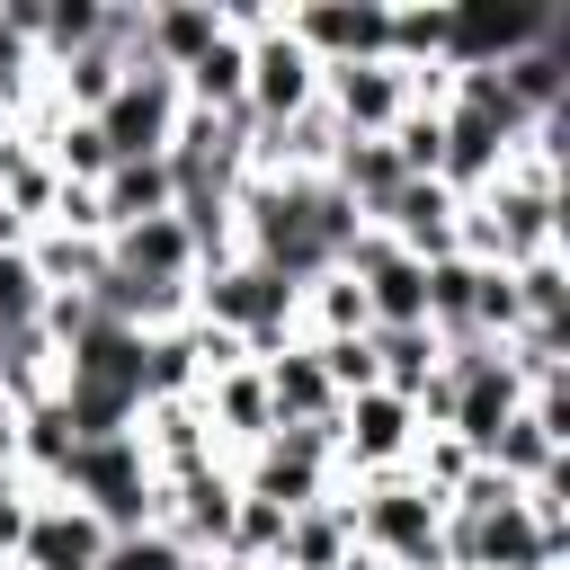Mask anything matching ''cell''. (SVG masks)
Here are the masks:
<instances>
[{
    "label": "cell",
    "mask_w": 570,
    "mask_h": 570,
    "mask_svg": "<svg viewBox=\"0 0 570 570\" xmlns=\"http://www.w3.org/2000/svg\"><path fill=\"white\" fill-rule=\"evenodd\" d=\"M543 570H570V561H543Z\"/></svg>",
    "instance_id": "cell-32"
},
{
    "label": "cell",
    "mask_w": 570,
    "mask_h": 570,
    "mask_svg": "<svg viewBox=\"0 0 570 570\" xmlns=\"http://www.w3.org/2000/svg\"><path fill=\"white\" fill-rule=\"evenodd\" d=\"M285 36L338 71V62H383V36H392V0H285Z\"/></svg>",
    "instance_id": "cell-4"
},
{
    "label": "cell",
    "mask_w": 570,
    "mask_h": 570,
    "mask_svg": "<svg viewBox=\"0 0 570 570\" xmlns=\"http://www.w3.org/2000/svg\"><path fill=\"white\" fill-rule=\"evenodd\" d=\"M321 107L338 116V134H392L410 107V80H401V62H338V71H321Z\"/></svg>",
    "instance_id": "cell-10"
},
{
    "label": "cell",
    "mask_w": 570,
    "mask_h": 570,
    "mask_svg": "<svg viewBox=\"0 0 570 570\" xmlns=\"http://www.w3.org/2000/svg\"><path fill=\"white\" fill-rule=\"evenodd\" d=\"M454 214H463V196H445L436 178H401L392 187V205L374 214V232L401 249V258H454Z\"/></svg>",
    "instance_id": "cell-11"
},
{
    "label": "cell",
    "mask_w": 570,
    "mask_h": 570,
    "mask_svg": "<svg viewBox=\"0 0 570 570\" xmlns=\"http://www.w3.org/2000/svg\"><path fill=\"white\" fill-rule=\"evenodd\" d=\"M98 561H107V525L89 508H71V499H36L27 543H18L9 570H98Z\"/></svg>",
    "instance_id": "cell-14"
},
{
    "label": "cell",
    "mask_w": 570,
    "mask_h": 570,
    "mask_svg": "<svg viewBox=\"0 0 570 570\" xmlns=\"http://www.w3.org/2000/svg\"><path fill=\"white\" fill-rule=\"evenodd\" d=\"M347 561H356V499H347V481H330V499L285 517L276 570H347Z\"/></svg>",
    "instance_id": "cell-13"
},
{
    "label": "cell",
    "mask_w": 570,
    "mask_h": 570,
    "mask_svg": "<svg viewBox=\"0 0 570 570\" xmlns=\"http://www.w3.org/2000/svg\"><path fill=\"white\" fill-rule=\"evenodd\" d=\"M321 98V62L285 36V18L267 27V36H249V125H285V116H303Z\"/></svg>",
    "instance_id": "cell-9"
},
{
    "label": "cell",
    "mask_w": 570,
    "mask_h": 570,
    "mask_svg": "<svg viewBox=\"0 0 570 570\" xmlns=\"http://www.w3.org/2000/svg\"><path fill=\"white\" fill-rule=\"evenodd\" d=\"M0 249H27V223H18L9 205H0Z\"/></svg>",
    "instance_id": "cell-30"
},
{
    "label": "cell",
    "mask_w": 570,
    "mask_h": 570,
    "mask_svg": "<svg viewBox=\"0 0 570 570\" xmlns=\"http://www.w3.org/2000/svg\"><path fill=\"white\" fill-rule=\"evenodd\" d=\"M134 445H142L151 481H187V472L223 463V445H214V428H205V410H196V401H142Z\"/></svg>",
    "instance_id": "cell-12"
},
{
    "label": "cell",
    "mask_w": 570,
    "mask_h": 570,
    "mask_svg": "<svg viewBox=\"0 0 570 570\" xmlns=\"http://www.w3.org/2000/svg\"><path fill=\"white\" fill-rule=\"evenodd\" d=\"M365 347H374V383L383 392H401V401H419V383L436 374V330L419 321V330H365Z\"/></svg>",
    "instance_id": "cell-21"
},
{
    "label": "cell",
    "mask_w": 570,
    "mask_h": 570,
    "mask_svg": "<svg viewBox=\"0 0 570 570\" xmlns=\"http://www.w3.org/2000/svg\"><path fill=\"white\" fill-rule=\"evenodd\" d=\"M223 45V0H142V62L151 71H187Z\"/></svg>",
    "instance_id": "cell-15"
},
{
    "label": "cell",
    "mask_w": 570,
    "mask_h": 570,
    "mask_svg": "<svg viewBox=\"0 0 570 570\" xmlns=\"http://www.w3.org/2000/svg\"><path fill=\"white\" fill-rule=\"evenodd\" d=\"M258 383H267V410H276V428H330V419H338V392H330V374H321L312 338L276 347V356L258 365Z\"/></svg>",
    "instance_id": "cell-18"
},
{
    "label": "cell",
    "mask_w": 570,
    "mask_h": 570,
    "mask_svg": "<svg viewBox=\"0 0 570 570\" xmlns=\"http://www.w3.org/2000/svg\"><path fill=\"white\" fill-rule=\"evenodd\" d=\"M196 321L232 330L249 365H267L276 347L303 338V330H294V285H285L276 267H258V258H223V267H205V276H196Z\"/></svg>",
    "instance_id": "cell-2"
},
{
    "label": "cell",
    "mask_w": 570,
    "mask_h": 570,
    "mask_svg": "<svg viewBox=\"0 0 570 570\" xmlns=\"http://www.w3.org/2000/svg\"><path fill=\"white\" fill-rule=\"evenodd\" d=\"M45 499L89 508L107 534H142V525L160 517V481H151V463H142L134 436H89V445H71V463H62V481H53Z\"/></svg>",
    "instance_id": "cell-3"
},
{
    "label": "cell",
    "mask_w": 570,
    "mask_h": 570,
    "mask_svg": "<svg viewBox=\"0 0 570 570\" xmlns=\"http://www.w3.org/2000/svg\"><path fill=\"white\" fill-rule=\"evenodd\" d=\"M276 543H285V508L240 490V508H232V534H223V561H240V570H276Z\"/></svg>",
    "instance_id": "cell-25"
},
{
    "label": "cell",
    "mask_w": 570,
    "mask_h": 570,
    "mask_svg": "<svg viewBox=\"0 0 570 570\" xmlns=\"http://www.w3.org/2000/svg\"><path fill=\"white\" fill-rule=\"evenodd\" d=\"M45 312V285H36V258L27 249H0V330H27Z\"/></svg>",
    "instance_id": "cell-28"
},
{
    "label": "cell",
    "mask_w": 570,
    "mask_h": 570,
    "mask_svg": "<svg viewBox=\"0 0 570 570\" xmlns=\"http://www.w3.org/2000/svg\"><path fill=\"white\" fill-rule=\"evenodd\" d=\"M205 570H240V561H205Z\"/></svg>",
    "instance_id": "cell-31"
},
{
    "label": "cell",
    "mask_w": 570,
    "mask_h": 570,
    "mask_svg": "<svg viewBox=\"0 0 570 570\" xmlns=\"http://www.w3.org/2000/svg\"><path fill=\"white\" fill-rule=\"evenodd\" d=\"M232 508H240V481L232 463H205L187 481H160V534L187 552V561H223V534H232Z\"/></svg>",
    "instance_id": "cell-6"
},
{
    "label": "cell",
    "mask_w": 570,
    "mask_h": 570,
    "mask_svg": "<svg viewBox=\"0 0 570 570\" xmlns=\"http://www.w3.org/2000/svg\"><path fill=\"white\" fill-rule=\"evenodd\" d=\"M36 499H45V490H27V481H0V570L18 561V543H27V517H36Z\"/></svg>",
    "instance_id": "cell-29"
},
{
    "label": "cell",
    "mask_w": 570,
    "mask_h": 570,
    "mask_svg": "<svg viewBox=\"0 0 570 570\" xmlns=\"http://www.w3.org/2000/svg\"><path fill=\"white\" fill-rule=\"evenodd\" d=\"M436 374H445V365H436ZM445 383H454V410H445V436H463L472 454H490V436H499V428H508V419L525 410V383L508 374V356H490L481 374H445Z\"/></svg>",
    "instance_id": "cell-17"
},
{
    "label": "cell",
    "mask_w": 570,
    "mask_h": 570,
    "mask_svg": "<svg viewBox=\"0 0 570 570\" xmlns=\"http://www.w3.org/2000/svg\"><path fill=\"white\" fill-rule=\"evenodd\" d=\"M178 116H187V98H178V80H169V71H125V80H116V98H107L89 125L107 134V151H116V160H160V151H169V134H178Z\"/></svg>",
    "instance_id": "cell-5"
},
{
    "label": "cell",
    "mask_w": 570,
    "mask_h": 570,
    "mask_svg": "<svg viewBox=\"0 0 570 570\" xmlns=\"http://www.w3.org/2000/svg\"><path fill=\"white\" fill-rule=\"evenodd\" d=\"M481 463H490L499 481H517V490H525V481H543V472H561L570 454H561V445H552V436H543V428H534V419L517 410V419H508V428L490 436V454H481Z\"/></svg>",
    "instance_id": "cell-22"
},
{
    "label": "cell",
    "mask_w": 570,
    "mask_h": 570,
    "mask_svg": "<svg viewBox=\"0 0 570 570\" xmlns=\"http://www.w3.org/2000/svg\"><path fill=\"white\" fill-rule=\"evenodd\" d=\"M508 285H517V312H525V321H570V249L517 258Z\"/></svg>",
    "instance_id": "cell-24"
},
{
    "label": "cell",
    "mask_w": 570,
    "mask_h": 570,
    "mask_svg": "<svg viewBox=\"0 0 570 570\" xmlns=\"http://www.w3.org/2000/svg\"><path fill=\"white\" fill-rule=\"evenodd\" d=\"M436 125H445V142H436V187L445 196H481L508 169V151L534 134V125H499L481 107H436Z\"/></svg>",
    "instance_id": "cell-8"
},
{
    "label": "cell",
    "mask_w": 570,
    "mask_h": 570,
    "mask_svg": "<svg viewBox=\"0 0 570 570\" xmlns=\"http://www.w3.org/2000/svg\"><path fill=\"white\" fill-rule=\"evenodd\" d=\"M383 142H392L401 178H436V142H445V125H436V107H401V125H392Z\"/></svg>",
    "instance_id": "cell-26"
},
{
    "label": "cell",
    "mask_w": 570,
    "mask_h": 570,
    "mask_svg": "<svg viewBox=\"0 0 570 570\" xmlns=\"http://www.w3.org/2000/svg\"><path fill=\"white\" fill-rule=\"evenodd\" d=\"M98 570H205V561H187L160 525H142V534H107V561Z\"/></svg>",
    "instance_id": "cell-27"
},
{
    "label": "cell",
    "mask_w": 570,
    "mask_h": 570,
    "mask_svg": "<svg viewBox=\"0 0 570 570\" xmlns=\"http://www.w3.org/2000/svg\"><path fill=\"white\" fill-rule=\"evenodd\" d=\"M53 196H62V178H53V160L36 151V142H18L9 151V169H0V205L27 223V232H45V214H53Z\"/></svg>",
    "instance_id": "cell-23"
},
{
    "label": "cell",
    "mask_w": 570,
    "mask_h": 570,
    "mask_svg": "<svg viewBox=\"0 0 570 570\" xmlns=\"http://www.w3.org/2000/svg\"><path fill=\"white\" fill-rule=\"evenodd\" d=\"M0 401H9V392H0Z\"/></svg>",
    "instance_id": "cell-33"
},
{
    "label": "cell",
    "mask_w": 570,
    "mask_h": 570,
    "mask_svg": "<svg viewBox=\"0 0 570 570\" xmlns=\"http://www.w3.org/2000/svg\"><path fill=\"white\" fill-rule=\"evenodd\" d=\"M347 499H356V552H374L383 570H445V561H436L445 499L419 490L410 463H392V472H356Z\"/></svg>",
    "instance_id": "cell-1"
},
{
    "label": "cell",
    "mask_w": 570,
    "mask_h": 570,
    "mask_svg": "<svg viewBox=\"0 0 570 570\" xmlns=\"http://www.w3.org/2000/svg\"><path fill=\"white\" fill-rule=\"evenodd\" d=\"M107 267L134 276V285H196V240H187L178 214H151V223L107 232Z\"/></svg>",
    "instance_id": "cell-16"
},
{
    "label": "cell",
    "mask_w": 570,
    "mask_h": 570,
    "mask_svg": "<svg viewBox=\"0 0 570 570\" xmlns=\"http://www.w3.org/2000/svg\"><path fill=\"white\" fill-rule=\"evenodd\" d=\"M178 196H169V169L160 160H116L107 178H98V214H107V232H125V223H151V214H169Z\"/></svg>",
    "instance_id": "cell-20"
},
{
    "label": "cell",
    "mask_w": 570,
    "mask_h": 570,
    "mask_svg": "<svg viewBox=\"0 0 570 570\" xmlns=\"http://www.w3.org/2000/svg\"><path fill=\"white\" fill-rule=\"evenodd\" d=\"M330 187H338V196H347V205L374 223V214L392 205V187H401L392 142H383V134H347V142H338V160H330Z\"/></svg>",
    "instance_id": "cell-19"
},
{
    "label": "cell",
    "mask_w": 570,
    "mask_h": 570,
    "mask_svg": "<svg viewBox=\"0 0 570 570\" xmlns=\"http://www.w3.org/2000/svg\"><path fill=\"white\" fill-rule=\"evenodd\" d=\"M410 445H419V410L401 401V392H356V401H338V481H356V472H392V463H410Z\"/></svg>",
    "instance_id": "cell-7"
}]
</instances>
